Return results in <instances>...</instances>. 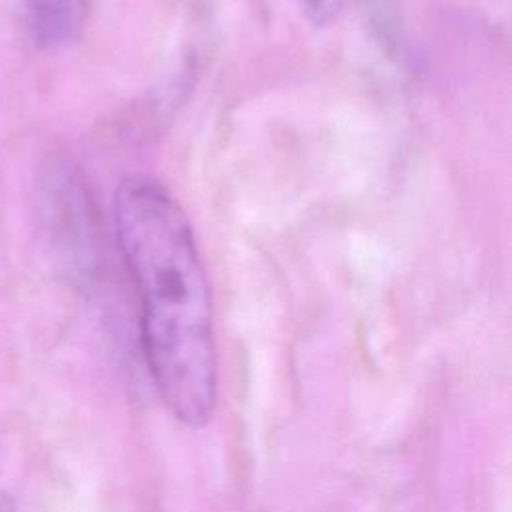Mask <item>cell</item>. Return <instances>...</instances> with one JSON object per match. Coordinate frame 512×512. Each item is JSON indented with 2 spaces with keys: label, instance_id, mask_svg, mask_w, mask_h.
Returning a JSON list of instances; mask_svg holds the SVG:
<instances>
[{
  "label": "cell",
  "instance_id": "2",
  "mask_svg": "<svg viewBox=\"0 0 512 512\" xmlns=\"http://www.w3.org/2000/svg\"><path fill=\"white\" fill-rule=\"evenodd\" d=\"M30 30L42 46L58 48L82 32L88 0H24Z\"/></svg>",
  "mask_w": 512,
  "mask_h": 512
},
{
  "label": "cell",
  "instance_id": "3",
  "mask_svg": "<svg viewBox=\"0 0 512 512\" xmlns=\"http://www.w3.org/2000/svg\"><path fill=\"white\" fill-rule=\"evenodd\" d=\"M294 4L314 28H324L340 16L346 0H294Z\"/></svg>",
  "mask_w": 512,
  "mask_h": 512
},
{
  "label": "cell",
  "instance_id": "1",
  "mask_svg": "<svg viewBox=\"0 0 512 512\" xmlns=\"http://www.w3.org/2000/svg\"><path fill=\"white\" fill-rule=\"evenodd\" d=\"M112 224L138 292L142 348L158 394L182 424L204 426L216 404V342L192 222L162 182L128 174L114 190Z\"/></svg>",
  "mask_w": 512,
  "mask_h": 512
}]
</instances>
